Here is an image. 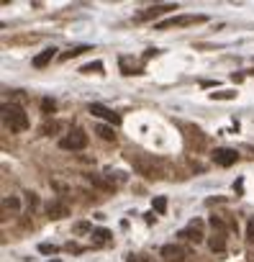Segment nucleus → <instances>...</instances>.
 I'll return each instance as SVG.
<instances>
[{
  "label": "nucleus",
  "mask_w": 254,
  "mask_h": 262,
  "mask_svg": "<svg viewBox=\"0 0 254 262\" xmlns=\"http://www.w3.org/2000/svg\"><path fill=\"white\" fill-rule=\"evenodd\" d=\"M121 70H124V75H136L139 72V67L133 65L128 57H121Z\"/></svg>",
  "instance_id": "nucleus-15"
},
{
  "label": "nucleus",
  "mask_w": 254,
  "mask_h": 262,
  "mask_svg": "<svg viewBox=\"0 0 254 262\" xmlns=\"http://www.w3.org/2000/svg\"><path fill=\"white\" fill-rule=\"evenodd\" d=\"M211 98H213V100H229V98H234V92H229V90H223V92H211Z\"/></svg>",
  "instance_id": "nucleus-21"
},
{
  "label": "nucleus",
  "mask_w": 254,
  "mask_h": 262,
  "mask_svg": "<svg viewBox=\"0 0 254 262\" xmlns=\"http://www.w3.org/2000/svg\"><path fill=\"white\" fill-rule=\"evenodd\" d=\"M47 213L52 216V219H64V216H69V206L67 203H57L54 200V203L47 206Z\"/></svg>",
  "instance_id": "nucleus-10"
},
{
  "label": "nucleus",
  "mask_w": 254,
  "mask_h": 262,
  "mask_svg": "<svg viewBox=\"0 0 254 262\" xmlns=\"http://www.w3.org/2000/svg\"><path fill=\"white\" fill-rule=\"evenodd\" d=\"M90 113L98 116V118H103V121H108V123H113V126H118V123H121V116L113 113L111 108L100 105V103H90Z\"/></svg>",
  "instance_id": "nucleus-7"
},
{
  "label": "nucleus",
  "mask_w": 254,
  "mask_h": 262,
  "mask_svg": "<svg viewBox=\"0 0 254 262\" xmlns=\"http://www.w3.org/2000/svg\"><path fill=\"white\" fill-rule=\"evenodd\" d=\"M59 147L67 149V152H80V149L87 147V134L82 129H72L67 136L59 139Z\"/></svg>",
  "instance_id": "nucleus-3"
},
{
  "label": "nucleus",
  "mask_w": 254,
  "mask_h": 262,
  "mask_svg": "<svg viewBox=\"0 0 254 262\" xmlns=\"http://www.w3.org/2000/svg\"><path fill=\"white\" fill-rule=\"evenodd\" d=\"M3 121L10 131H26L28 129V116L21 105L10 103V105H3Z\"/></svg>",
  "instance_id": "nucleus-2"
},
{
  "label": "nucleus",
  "mask_w": 254,
  "mask_h": 262,
  "mask_svg": "<svg viewBox=\"0 0 254 262\" xmlns=\"http://www.w3.org/2000/svg\"><path fill=\"white\" fill-rule=\"evenodd\" d=\"M208 247H211L213 252H223L226 250V239H223V234H213L211 239H208Z\"/></svg>",
  "instance_id": "nucleus-13"
},
{
  "label": "nucleus",
  "mask_w": 254,
  "mask_h": 262,
  "mask_svg": "<svg viewBox=\"0 0 254 262\" xmlns=\"http://www.w3.org/2000/svg\"><path fill=\"white\" fill-rule=\"evenodd\" d=\"M154 211L164 213V211H167V200H164V198H154Z\"/></svg>",
  "instance_id": "nucleus-20"
},
{
  "label": "nucleus",
  "mask_w": 254,
  "mask_h": 262,
  "mask_svg": "<svg viewBox=\"0 0 254 262\" xmlns=\"http://www.w3.org/2000/svg\"><path fill=\"white\" fill-rule=\"evenodd\" d=\"M205 15H177V18H170V21H162L157 23V28H175V26H195V23H203Z\"/></svg>",
  "instance_id": "nucleus-5"
},
{
  "label": "nucleus",
  "mask_w": 254,
  "mask_h": 262,
  "mask_svg": "<svg viewBox=\"0 0 254 262\" xmlns=\"http://www.w3.org/2000/svg\"><path fill=\"white\" fill-rule=\"evenodd\" d=\"M167 10H177V5H175V3H164V5H154V8H146L144 13H139V15H136V21H149V18H157V15L167 13Z\"/></svg>",
  "instance_id": "nucleus-8"
},
{
  "label": "nucleus",
  "mask_w": 254,
  "mask_h": 262,
  "mask_svg": "<svg viewBox=\"0 0 254 262\" xmlns=\"http://www.w3.org/2000/svg\"><path fill=\"white\" fill-rule=\"evenodd\" d=\"M200 226H203L200 221H192L188 229H183V231H180V237H183V239H188V242H195V244H198V242H203V231H200Z\"/></svg>",
  "instance_id": "nucleus-9"
},
{
  "label": "nucleus",
  "mask_w": 254,
  "mask_h": 262,
  "mask_svg": "<svg viewBox=\"0 0 254 262\" xmlns=\"http://www.w3.org/2000/svg\"><path fill=\"white\" fill-rule=\"evenodd\" d=\"M159 255L164 257V262H185L190 257V250L183 244H164Z\"/></svg>",
  "instance_id": "nucleus-4"
},
{
  "label": "nucleus",
  "mask_w": 254,
  "mask_h": 262,
  "mask_svg": "<svg viewBox=\"0 0 254 262\" xmlns=\"http://www.w3.org/2000/svg\"><path fill=\"white\" fill-rule=\"evenodd\" d=\"M236 160H239L236 149H229V147L213 149V162H216L218 167H231V165H236Z\"/></svg>",
  "instance_id": "nucleus-6"
},
{
  "label": "nucleus",
  "mask_w": 254,
  "mask_h": 262,
  "mask_svg": "<svg viewBox=\"0 0 254 262\" xmlns=\"http://www.w3.org/2000/svg\"><path fill=\"white\" fill-rule=\"evenodd\" d=\"M128 262H154V260H149L144 255H128Z\"/></svg>",
  "instance_id": "nucleus-22"
},
{
  "label": "nucleus",
  "mask_w": 254,
  "mask_h": 262,
  "mask_svg": "<svg viewBox=\"0 0 254 262\" xmlns=\"http://www.w3.org/2000/svg\"><path fill=\"white\" fill-rule=\"evenodd\" d=\"M3 206H5V208H18V200H16V198H5Z\"/></svg>",
  "instance_id": "nucleus-25"
},
{
  "label": "nucleus",
  "mask_w": 254,
  "mask_h": 262,
  "mask_svg": "<svg viewBox=\"0 0 254 262\" xmlns=\"http://www.w3.org/2000/svg\"><path fill=\"white\" fill-rule=\"evenodd\" d=\"M54 108H57L54 100H49V98H44V100H41V111H44V113H54Z\"/></svg>",
  "instance_id": "nucleus-19"
},
{
  "label": "nucleus",
  "mask_w": 254,
  "mask_h": 262,
  "mask_svg": "<svg viewBox=\"0 0 254 262\" xmlns=\"http://www.w3.org/2000/svg\"><path fill=\"white\" fill-rule=\"evenodd\" d=\"M131 165L139 175H144L149 180H162L164 175H167L164 173V162L152 157V154H131Z\"/></svg>",
  "instance_id": "nucleus-1"
},
{
  "label": "nucleus",
  "mask_w": 254,
  "mask_h": 262,
  "mask_svg": "<svg viewBox=\"0 0 254 262\" xmlns=\"http://www.w3.org/2000/svg\"><path fill=\"white\" fill-rule=\"evenodd\" d=\"M87 180H90L95 188H100V190H106V193H111L113 190V182L111 180H106L103 175H87Z\"/></svg>",
  "instance_id": "nucleus-12"
},
{
  "label": "nucleus",
  "mask_w": 254,
  "mask_h": 262,
  "mask_svg": "<svg viewBox=\"0 0 254 262\" xmlns=\"http://www.w3.org/2000/svg\"><path fill=\"white\" fill-rule=\"evenodd\" d=\"M54 57H57V49H54V46H49V49H44L39 57H34V67H47Z\"/></svg>",
  "instance_id": "nucleus-11"
},
{
  "label": "nucleus",
  "mask_w": 254,
  "mask_h": 262,
  "mask_svg": "<svg viewBox=\"0 0 254 262\" xmlns=\"http://www.w3.org/2000/svg\"><path fill=\"white\" fill-rule=\"evenodd\" d=\"M39 250H41L44 255H52V252H57V247H54V244H41Z\"/></svg>",
  "instance_id": "nucleus-24"
},
{
  "label": "nucleus",
  "mask_w": 254,
  "mask_h": 262,
  "mask_svg": "<svg viewBox=\"0 0 254 262\" xmlns=\"http://www.w3.org/2000/svg\"><path fill=\"white\" fill-rule=\"evenodd\" d=\"M247 239L249 242H254V219L249 221V226H247Z\"/></svg>",
  "instance_id": "nucleus-26"
},
{
  "label": "nucleus",
  "mask_w": 254,
  "mask_h": 262,
  "mask_svg": "<svg viewBox=\"0 0 254 262\" xmlns=\"http://www.w3.org/2000/svg\"><path fill=\"white\" fill-rule=\"evenodd\" d=\"M93 237H95V242H98V244H106V242L111 239V231H106V229H98V231H93Z\"/></svg>",
  "instance_id": "nucleus-16"
},
{
  "label": "nucleus",
  "mask_w": 254,
  "mask_h": 262,
  "mask_svg": "<svg viewBox=\"0 0 254 262\" xmlns=\"http://www.w3.org/2000/svg\"><path fill=\"white\" fill-rule=\"evenodd\" d=\"M103 70V65H100V62H93V65H85L80 72H85V75H93V72H100Z\"/></svg>",
  "instance_id": "nucleus-18"
},
{
  "label": "nucleus",
  "mask_w": 254,
  "mask_h": 262,
  "mask_svg": "<svg viewBox=\"0 0 254 262\" xmlns=\"http://www.w3.org/2000/svg\"><path fill=\"white\" fill-rule=\"evenodd\" d=\"M82 52H90V46H74V49H69V52L62 54V59H72V57H77V54H82Z\"/></svg>",
  "instance_id": "nucleus-17"
},
{
  "label": "nucleus",
  "mask_w": 254,
  "mask_h": 262,
  "mask_svg": "<svg viewBox=\"0 0 254 262\" xmlns=\"http://www.w3.org/2000/svg\"><path fill=\"white\" fill-rule=\"evenodd\" d=\"M95 134L100 139H106V142H116V134H113L111 126H103V123H100V126H95Z\"/></svg>",
  "instance_id": "nucleus-14"
},
{
  "label": "nucleus",
  "mask_w": 254,
  "mask_h": 262,
  "mask_svg": "<svg viewBox=\"0 0 254 262\" xmlns=\"http://www.w3.org/2000/svg\"><path fill=\"white\" fill-rule=\"evenodd\" d=\"M74 231H77V234H85V231H90V224H85V221H80L77 226H74Z\"/></svg>",
  "instance_id": "nucleus-23"
}]
</instances>
